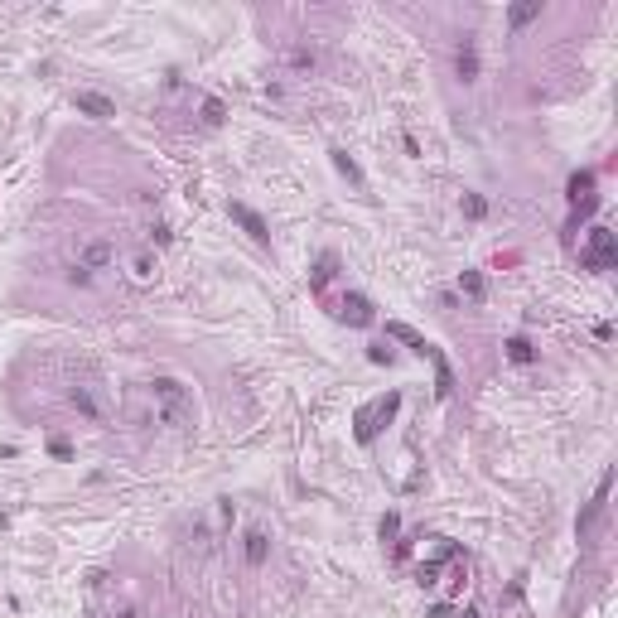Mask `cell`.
<instances>
[{
	"mask_svg": "<svg viewBox=\"0 0 618 618\" xmlns=\"http://www.w3.org/2000/svg\"><path fill=\"white\" fill-rule=\"evenodd\" d=\"M140 401H145V420L150 425H164V430H188L193 425V396H188L184 382H174V377L145 382Z\"/></svg>",
	"mask_w": 618,
	"mask_h": 618,
	"instance_id": "6da1fadb",
	"label": "cell"
},
{
	"mask_svg": "<svg viewBox=\"0 0 618 618\" xmlns=\"http://www.w3.org/2000/svg\"><path fill=\"white\" fill-rule=\"evenodd\" d=\"M396 406H401V391H387V396H377L372 406H362V411H357V440H362V445H372L377 430L396 416Z\"/></svg>",
	"mask_w": 618,
	"mask_h": 618,
	"instance_id": "7a4b0ae2",
	"label": "cell"
},
{
	"mask_svg": "<svg viewBox=\"0 0 618 618\" xmlns=\"http://www.w3.org/2000/svg\"><path fill=\"white\" fill-rule=\"evenodd\" d=\"M580 261L590 270H609L618 261V237L609 232V227H590V237H585V246H580Z\"/></svg>",
	"mask_w": 618,
	"mask_h": 618,
	"instance_id": "3957f363",
	"label": "cell"
},
{
	"mask_svg": "<svg viewBox=\"0 0 618 618\" xmlns=\"http://www.w3.org/2000/svg\"><path fill=\"white\" fill-rule=\"evenodd\" d=\"M111 261H116L111 242H92V246L78 256V261H73V285H92L102 270H111Z\"/></svg>",
	"mask_w": 618,
	"mask_h": 618,
	"instance_id": "277c9868",
	"label": "cell"
},
{
	"mask_svg": "<svg viewBox=\"0 0 618 618\" xmlns=\"http://www.w3.org/2000/svg\"><path fill=\"white\" fill-rule=\"evenodd\" d=\"M126 275H131V285H155V275H160V251L155 246H140L126 256Z\"/></svg>",
	"mask_w": 618,
	"mask_h": 618,
	"instance_id": "5b68a950",
	"label": "cell"
},
{
	"mask_svg": "<svg viewBox=\"0 0 618 618\" xmlns=\"http://www.w3.org/2000/svg\"><path fill=\"white\" fill-rule=\"evenodd\" d=\"M454 68H459V82H474V78H479V44H474V34H464V39H459Z\"/></svg>",
	"mask_w": 618,
	"mask_h": 618,
	"instance_id": "8992f818",
	"label": "cell"
},
{
	"mask_svg": "<svg viewBox=\"0 0 618 618\" xmlns=\"http://www.w3.org/2000/svg\"><path fill=\"white\" fill-rule=\"evenodd\" d=\"M425 357H430V367H435V396H454V367H450V357L435 348H425Z\"/></svg>",
	"mask_w": 618,
	"mask_h": 618,
	"instance_id": "52a82bcc",
	"label": "cell"
},
{
	"mask_svg": "<svg viewBox=\"0 0 618 618\" xmlns=\"http://www.w3.org/2000/svg\"><path fill=\"white\" fill-rule=\"evenodd\" d=\"M609 483H614V474H604V479H599V488H594V498H590V508H585V517H580V537H590V532H594L599 512H604V503H609Z\"/></svg>",
	"mask_w": 618,
	"mask_h": 618,
	"instance_id": "ba28073f",
	"label": "cell"
},
{
	"mask_svg": "<svg viewBox=\"0 0 618 618\" xmlns=\"http://www.w3.org/2000/svg\"><path fill=\"white\" fill-rule=\"evenodd\" d=\"M227 213H232V222H242L246 232H251V242H261V246L270 242V232H266V222H261V213H251L246 203H232Z\"/></svg>",
	"mask_w": 618,
	"mask_h": 618,
	"instance_id": "9c48e42d",
	"label": "cell"
},
{
	"mask_svg": "<svg viewBox=\"0 0 618 618\" xmlns=\"http://www.w3.org/2000/svg\"><path fill=\"white\" fill-rule=\"evenodd\" d=\"M338 319H348V324H372V304L362 295H343L338 299Z\"/></svg>",
	"mask_w": 618,
	"mask_h": 618,
	"instance_id": "30bf717a",
	"label": "cell"
},
{
	"mask_svg": "<svg viewBox=\"0 0 618 618\" xmlns=\"http://www.w3.org/2000/svg\"><path fill=\"white\" fill-rule=\"evenodd\" d=\"M68 401H73V411H82L87 420H102V416H107V411H102V401L92 396V387H73V391H68Z\"/></svg>",
	"mask_w": 618,
	"mask_h": 618,
	"instance_id": "8fae6325",
	"label": "cell"
},
{
	"mask_svg": "<svg viewBox=\"0 0 618 618\" xmlns=\"http://www.w3.org/2000/svg\"><path fill=\"white\" fill-rule=\"evenodd\" d=\"M73 102H78V111H87V116H97V121H107V116H116V107H111V102L102 97V92H78Z\"/></svg>",
	"mask_w": 618,
	"mask_h": 618,
	"instance_id": "7c38bea8",
	"label": "cell"
},
{
	"mask_svg": "<svg viewBox=\"0 0 618 618\" xmlns=\"http://www.w3.org/2000/svg\"><path fill=\"white\" fill-rule=\"evenodd\" d=\"M266 551H270L266 532H246V565H266Z\"/></svg>",
	"mask_w": 618,
	"mask_h": 618,
	"instance_id": "4fadbf2b",
	"label": "cell"
},
{
	"mask_svg": "<svg viewBox=\"0 0 618 618\" xmlns=\"http://www.w3.org/2000/svg\"><path fill=\"white\" fill-rule=\"evenodd\" d=\"M537 15H541V0H527V5H512V10H508V25H512V29H522V25H532Z\"/></svg>",
	"mask_w": 618,
	"mask_h": 618,
	"instance_id": "5bb4252c",
	"label": "cell"
},
{
	"mask_svg": "<svg viewBox=\"0 0 618 618\" xmlns=\"http://www.w3.org/2000/svg\"><path fill=\"white\" fill-rule=\"evenodd\" d=\"M508 357H512V362H522V367H527V362H537L532 338H522V333H517V338H508Z\"/></svg>",
	"mask_w": 618,
	"mask_h": 618,
	"instance_id": "9a60e30c",
	"label": "cell"
},
{
	"mask_svg": "<svg viewBox=\"0 0 618 618\" xmlns=\"http://www.w3.org/2000/svg\"><path fill=\"white\" fill-rule=\"evenodd\" d=\"M333 164H338V174H348V179H353V184H357V188L367 184V179H362V169L353 164V155H348V150H333Z\"/></svg>",
	"mask_w": 618,
	"mask_h": 618,
	"instance_id": "2e32d148",
	"label": "cell"
},
{
	"mask_svg": "<svg viewBox=\"0 0 618 618\" xmlns=\"http://www.w3.org/2000/svg\"><path fill=\"white\" fill-rule=\"evenodd\" d=\"M590 188H594V174H590V169H585V174H575V179H570V203L590 198Z\"/></svg>",
	"mask_w": 618,
	"mask_h": 618,
	"instance_id": "e0dca14e",
	"label": "cell"
},
{
	"mask_svg": "<svg viewBox=\"0 0 618 618\" xmlns=\"http://www.w3.org/2000/svg\"><path fill=\"white\" fill-rule=\"evenodd\" d=\"M459 290H464L469 299H483V280H479L474 270H464V275H459Z\"/></svg>",
	"mask_w": 618,
	"mask_h": 618,
	"instance_id": "ac0fdd59",
	"label": "cell"
},
{
	"mask_svg": "<svg viewBox=\"0 0 618 618\" xmlns=\"http://www.w3.org/2000/svg\"><path fill=\"white\" fill-rule=\"evenodd\" d=\"M285 63H290L295 73H304V68H314V54H309V49H285Z\"/></svg>",
	"mask_w": 618,
	"mask_h": 618,
	"instance_id": "d6986e66",
	"label": "cell"
},
{
	"mask_svg": "<svg viewBox=\"0 0 618 618\" xmlns=\"http://www.w3.org/2000/svg\"><path fill=\"white\" fill-rule=\"evenodd\" d=\"M333 266H338L333 256H319V270H314V290H324V285L333 280Z\"/></svg>",
	"mask_w": 618,
	"mask_h": 618,
	"instance_id": "ffe728a7",
	"label": "cell"
},
{
	"mask_svg": "<svg viewBox=\"0 0 618 618\" xmlns=\"http://www.w3.org/2000/svg\"><path fill=\"white\" fill-rule=\"evenodd\" d=\"M222 116H227V111H222V102H213V97H208V102H203V121H208V126H222Z\"/></svg>",
	"mask_w": 618,
	"mask_h": 618,
	"instance_id": "44dd1931",
	"label": "cell"
},
{
	"mask_svg": "<svg viewBox=\"0 0 618 618\" xmlns=\"http://www.w3.org/2000/svg\"><path fill=\"white\" fill-rule=\"evenodd\" d=\"M367 357H372V362H391V357H396V353L387 348V343H372V348H367Z\"/></svg>",
	"mask_w": 618,
	"mask_h": 618,
	"instance_id": "7402d4cb",
	"label": "cell"
},
{
	"mask_svg": "<svg viewBox=\"0 0 618 618\" xmlns=\"http://www.w3.org/2000/svg\"><path fill=\"white\" fill-rule=\"evenodd\" d=\"M396 527H401V522H396V512H387V517H382V541L396 537Z\"/></svg>",
	"mask_w": 618,
	"mask_h": 618,
	"instance_id": "603a6c76",
	"label": "cell"
},
{
	"mask_svg": "<svg viewBox=\"0 0 618 618\" xmlns=\"http://www.w3.org/2000/svg\"><path fill=\"white\" fill-rule=\"evenodd\" d=\"M459 618H479V614H474V609H464V614H459Z\"/></svg>",
	"mask_w": 618,
	"mask_h": 618,
	"instance_id": "cb8c5ba5",
	"label": "cell"
},
{
	"mask_svg": "<svg viewBox=\"0 0 618 618\" xmlns=\"http://www.w3.org/2000/svg\"><path fill=\"white\" fill-rule=\"evenodd\" d=\"M0 527H5V512H0Z\"/></svg>",
	"mask_w": 618,
	"mask_h": 618,
	"instance_id": "d4e9b609",
	"label": "cell"
}]
</instances>
